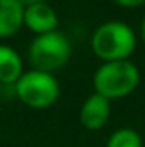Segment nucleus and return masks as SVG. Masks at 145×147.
Instances as JSON below:
<instances>
[{"label":"nucleus","mask_w":145,"mask_h":147,"mask_svg":"<svg viewBox=\"0 0 145 147\" xmlns=\"http://www.w3.org/2000/svg\"><path fill=\"white\" fill-rule=\"evenodd\" d=\"M14 89L19 101L34 110L53 106L60 96V84L56 77L36 69L24 70L19 80L14 84Z\"/></svg>","instance_id":"nucleus-3"},{"label":"nucleus","mask_w":145,"mask_h":147,"mask_svg":"<svg viewBox=\"0 0 145 147\" xmlns=\"http://www.w3.org/2000/svg\"><path fill=\"white\" fill-rule=\"evenodd\" d=\"M140 84V70L132 60L103 62L92 77L94 92L106 99H118L132 94Z\"/></svg>","instance_id":"nucleus-2"},{"label":"nucleus","mask_w":145,"mask_h":147,"mask_svg":"<svg viewBox=\"0 0 145 147\" xmlns=\"http://www.w3.org/2000/svg\"><path fill=\"white\" fill-rule=\"evenodd\" d=\"M24 7H29V5H36V3H43V2H46V0H19Z\"/></svg>","instance_id":"nucleus-11"},{"label":"nucleus","mask_w":145,"mask_h":147,"mask_svg":"<svg viewBox=\"0 0 145 147\" xmlns=\"http://www.w3.org/2000/svg\"><path fill=\"white\" fill-rule=\"evenodd\" d=\"M113 2L118 3L119 7H126V9H135V7H140L145 3V0H113Z\"/></svg>","instance_id":"nucleus-10"},{"label":"nucleus","mask_w":145,"mask_h":147,"mask_svg":"<svg viewBox=\"0 0 145 147\" xmlns=\"http://www.w3.org/2000/svg\"><path fill=\"white\" fill-rule=\"evenodd\" d=\"M24 26L29 31L36 33V36L56 31V28H58V14L46 2L24 7Z\"/></svg>","instance_id":"nucleus-6"},{"label":"nucleus","mask_w":145,"mask_h":147,"mask_svg":"<svg viewBox=\"0 0 145 147\" xmlns=\"http://www.w3.org/2000/svg\"><path fill=\"white\" fill-rule=\"evenodd\" d=\"M24 26V5L19 0H0V38H10Z\"/></svg>","instance_id":"nucleus-7"},{"label":"nucleus","mask_w":145,"mask_h":147,"mask_svg":"<svg viewBox=\"0 0 145 147\" xmlns=\"http://www.w3.org/2000/svg\"><path fill=\"white\" fill-rule=\"evenodd\" d=\"M24 74L21 55L9 45H0V86L15 84Z\"/></svg>","instance_id":"nucleus-8"},{"label":"nucleus","mask_w":145,"mask_h":147,"mask_svg":"<svg viewBox=\"0 0 145 147\" xmlns=\"http://www.w3.org/2000/svg\"><path fill=\"white\" fill-rule=\"evenodd\" d=\"M140 34H142V39H144V43H145V17H144V21H142V24H140Z\"/></svg>","instance_id":"nucleus-12"},{"label":"nucleus","mask_w":145,"mask_h":147,"mask_svg":"<svg viewBox=\"0 0 145 147\" xmlns=\"http://www.w3.org/2000/svg\"><path fill=\"white\" fill-rule=\"evenodd\" d=\"M72 55V46L63 33L51 31L38 34L29 45V62L33 69L53 74L62 69Z\"/></svg>","instance_id":"nucleus-4"},{"label":"nucleus","mask_w":145,"mask_h":147,"mask_svg":"<svg viewBox=\"0 0 145 147\" xmlns=\"http://www.w3.org/2000/svg\"><path fill=\"white\" fill-rule=\"evenodd\" d=\"M106 147H144L142 137L133 128H118L109 135Z\"/></svg>","instance_id":"nucleus-9"},{"label":"nucleus","mask_w":145,"mask_h":147,"mask_svg":"<svg viewBox=\"0 0 145 147\" xmlns=\"http://www.w3.org/2000/svg\"><path fill=\"white\" fill-rule=\"evenodd\" d=\"M137 48L133 28L123 21H108L97 26L91 36V50L103 62L130 60Z\"/></svg>","instance_id":"nucleus-1"},{"label":"nucleus","mask_w":145,"mask_h":147,"mask_svg":"<svg viewBox=\"0 0 145 147\" xmlns=\"http://www.w3.org/2000/svg\"><path fill=\"white\" fill-rule=\"evenodd\" d=\"M109 116H111V101L96 92H92L82 103L79 111V120L82 127L91 132L101 130L108 123Z\"/></svg>","instance_id":"nucleus-5"}]
</instances>
